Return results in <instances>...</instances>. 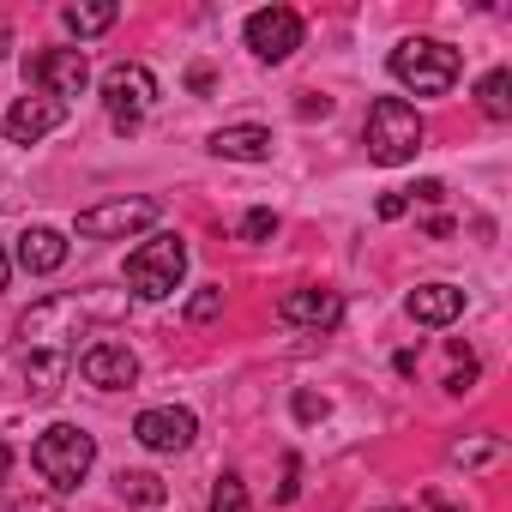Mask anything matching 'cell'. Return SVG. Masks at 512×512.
I'll list each match as a JSON object with an SVG mask.
<instances>
[{
	"instance_id": "cell-1",
	"label": "cell",
	"mask_w": 512,
	"mask_h": 512,
	"mask_svg": "<svg viewBox=\"0 0 512 512\" xmlns=\"http://www.w3.org/2000/svg\"><path fill=\"white\" fill-rule=\"evenodd\" d=\"M362 139H368V157H374V163L398 169V163H410V157L422 151L428 127H422L416 103H404V97H380V103L368 109V121H362Z\"/></svg>"
},
{
	"instance_id": "cell-2",
	"label": "cell",
	"mask_w": 512,
	"mask_h": 512,
	"mask_svg": "<svg viewBox=\"0 0 512 512\" xmlns=\"http://www.w3.org/2000/svg\"><path fill=\"white\" fill-rule=\"evenodd\" d=\"M386 67H392V79H398L404 91H416V97H446V91L458 85V73H464L458 49H446V43H434V37L398 43Z\"/></svg>"
},
{
	"instance_id": "cell-3",
	"label": "cell",
	"mask_w": 512,
	"mask_h": 512,
	"mask_svg": "<svg viewBox=\"0 0 512 512\" xmlns=\"http://www.w3.org/2000/svg\"><path fill=\"white\" fill-rule=\"evenodd\" d=\"M181 272H187V241H181L175 229H163V235H151L145 247L127 253V290H133L139 302H163V296H175Z\"/></svg>"
},
{
	"instance_id": "cell-4",
	"label": "cell",
	"mask_w": 512,
	"mask_h": 512,
	"mask_svg": "<svg viewBox=\"0 0 512 512\" xmlns=\"http://www.w3.org/2000/svg\"><path fill=\"white\" fill-rule=\"evenodd\" d=\"M31 464H37V476H43L49 488H79L85 470L97 464V440H91L85 428H73V422H55V428L37 434Z\"/></svg>"
},
{
	"instance_id": "cell-5",
	"label": "cell",
	"mask_w": 512,
	"mask_h": 512,
	"mask_svg": "<svg viewBox=\"0 0 512 512\" xmlns=\"http://www.w3.org/2000/svg\"><path fill=\"white\" fill-rule=\"evenodd\" d=\"M103 103H109L115 127H121V133H133V127L145 121V109L157 103V79H151V67H139V61L109 67V73H103Z\"/></svg>"
},
{
	"instance_id": "cell-6",
	"label": "cell",
	"mask_w": 512,
	"mask_h": 512,
	"mask_svg": "<svg viewBox=\"0 0 512 512\" xmlns=\"http://www.w3.org/2000/svg\"><path fill=\"white\" fill-rule=\"evenodd\" d=\"M241 37L260 61H290L302 49V13L296 7H260V13H247Z\"/></svg>"
},
{
	"instance_id": "cell-7",
	"label": "cell",
	"mask_w": 512,
	"mask_h": 512,
	"mask_svg": "<svg viewBox=\"0 0 512 512\" xmlns=\"http://www.w3.org/2000/svg\"><path fill=\"white\" fill-rule=\"evenodd\" d=\"M163 217L157 199H109V205H91L79 211V235L85 241H121V235H139Z\"/></svg>"
},
{
	"instance_id": "cell-8",
	"label": "cell",
	"mask_w": 512,
	"mask_h": 512,
	"mask_svg": "<svg viewBox=\"0 0 512 512\" xmlns=\"http://www.w3.org/2000/svg\"><path fill=\"white\" fill-rule=\"evenodd\" d=\"M31 85H43V97H55V103H67V97H79L85 85H91V67H85V55L79 49H43V55H31Z\"/></svg>"
},
{
	"instance_id": "cell-9",
	"label": "cell",
	"mask_w": 512,
	"mask_h": 512,
	"mask_svg": "<svg viewBox=\"0 0 512 512\" xmlns=\"http://www.w3.org/2000/svg\"><path fill=\"white\" fill-rule=\"evenodd\" d=\"M193 434H199L193 410H175V404H151V410H139V422H133V440H139L145 452H187Z\"/></svg>"
},
{
	"instance_id": "cell-10",
	"label": "cell",
	"mask_w": 512,
	"mask_h": 512,
	"mask_svg": "<svg viewBox=\"0 0 512 512\" xmlns=\"http://www.w3.org/2000/svg\"><path fill=\"white\" fill-rule=\"evenodd\" d=\"M278 320H284V326H314V332H332V326L344 320V296H338V290H320V284L290 290V296L278 302Z\"/></svg>"
},
{
	"instance_id": "cell-11",
	"label": "cell",
	"mask_w": 512,
	"mask_h": 512,
	"mask_svg": "<svg viewBox=\"0 0 512 512\" xmlns=\"http://www.w3.org/2000/svg\"><path fill=\"white\" fill-rule=\"evenodd\" d=\"M61 121H67V103H55V97H19L0 127H7L13 145H37V139H49Z\"/></svg>"
},
{
	"instance_id": "cell-12",
	"label": "cell",
	"mask_w": 512,
	"mask_h": 512,
	"mask_svg": "<svg viewBox=\"0 0 512 512\" xmlns=\"http://www.w3.org/2000/svg\"><path fill=\"white\" fill-rule=\"evenodd\" d=\"M73 362H79V374H85L91 386H103V392H121V386L139 380V356H133L127 344H91V350L73 356Z\"/></svg>"
},
{
	"instance_id": "cell-13",
	"label": "cell",
	"mask_w": 512,
	"mask_h": 512,
	"mask_svg": "<svg viewBox=\"0 0 512 512\" xmlns=\"http://www.w3.org/2000/svg\"><path fill=\"white\" fill-rule=\"evenodd\" d=\"M19 266L31 272V278H49V272H61L67 266V235L61 229H25L19 235Z\"/></svg>"
},
{
	"instance_id": "cell-14",
	"label": "cell",
	"mask_w": 512,
	"mask_h": 512,
	"mask_svg": "<svg viewBox=\"0 0 512 512\" xmlns=\"http://www.w3.org/2000/svg\"><path fill=\"white\" fill-rule=\"evenodd\" d=\"M410 320L416 326H452L458 314H464V290H452V284H422V290H410Z\"/></svg>"
},
{
	"instance_id": "cell-15",
	"label": "cell",
	"mask_w": 512,
	"mask_h": 512,
	"mask_svg": "<svg viewBox=\"0 0 512 512\" xmlns=\"http://www.w3.org/2000/svg\"><path fill=\"white\" fill-rule=\"evenodd\" d=\"M211 151H217V157H235V163H266V157H272V133L253 127V121L217 127V133H211Z\"/></svg>"
},
{
	"instance_id": "cell-16",
	"label": "cell",
	"mask_w": 512,
	"mask_h": 512,
	"mask_svg": "<svg viewBox=\"0 0 512 512\" xmlns=\"http://www.w3.org/2000/svg\"><path fill=\"white\" fill-rule=\"evenodd\" d=\"M73 368L67 350H25V380H31V398H49L61 386V374Z\"/></svg>"
},
{
	"instance_id": "cell-17",
	"label": "cell",
	"mask_w": 512,
	"mask_h": 512,
	"mask_svg": "<svg viewBox=\"0 0 512 512\" xmlns=\"http://www.w3.org/2000/svg\"><path fill=\"white\" fill-rule=\"evenodd\" d=\"M476 97H482V115H488V121H512V73H506V67H494V73L476 85Z\"/></svg>"
},
{
	"instance_id": "cell-18",
	"label": "cell",
	"mask_w": 512,
	"mask_h": 512,
	"mask_svg": "<svg viewBox=\"0 0 512 512\" xmlns=\"http://www.w3.org/2000/svg\"><path fill=\"white\" fill-rule=\"evenodd\" d=\"M115 19H121V7H67V13H61V25H67L73 37H103Z\"/></svg>"
},
{
	"instance_id": "cell-19",
	"label": "cell",
	"mask_w": 512,
	"mask_h": 512,
	"mask_svg": "<svg viewBox=\"0 0 512 512\" xmlns=\"http://www.w3.org/2000/svg\"><path fill=\"white\" fill-rule=\"evenodd\" d=\"M121 494H127L133 506H163V482H157L151 470H121Z\"/></svg>"
},
{
	"instance_id": "cell-20",
	"label": "cell",
	"mask_w": 512,
	"mask_h": 512,
	"mask_svg": "<svg viewBox=\"0 0 512 512\" xmlns=\"http://www.w3.org/2000/svg\"><path fill=\"white\" fill-rule=\"evenodd\" d=\"M205 512H247V482L229 470V476H217V488H211V506Z\"/></svg>"
},
{
	"instance_id": "cell-21",
	"label": "cell",
	"mask_w": 512,
	"mask_h": 512,
	"mask_svg": "<svg viewBox=\"0 0 512 512\" xmlns=\"http://www.w3.org/2000/svg\"><path fill=\"white\" fill-rule=\"evenodd\" d=\"M494 458H500V440H458V446H452V464H464V470L494 464Z\"/></svg>"
},
{
	"instance_id": "cell-22",
	"label": "cell",
	"mask_w": 512,
	"mask_h": 512,
	"mask_svg": "<svg viewBox=\"0 0 512 512\" xmlns=\"http://www.w3.org/2000/svg\"><path fill=\"white\" fill-rule=\"evenodd\" d=\"M272 235H278V211L253 205V211L241 217V241H272Z\"/></svg>"
},
{
	"instance_id": "cell-23",
	"label": "cell",
	"mask_w": 512,
	"mask_h": 512,
	"mask_svg": "<svg viewBox=\"0 0 512 512\" xmlns=\"http://www.w3.org/2000/svg\"><path fill=\"white\" fill-rule=\"evenodd\" d=\"M223 314V290H199V296H187V320L193 326H205V320H217Z\"/></svg>"
},
{
	"instance_id": "cell-24",
	"label": "cell",
	"mask_w": 512,
	"mask_h": 512,
	"mask_svg": "<svg viewBox=\"0 0 512 512\" xmlns=\"http://www.w3.org/2000/svg\"><path fill=\"white\" fill-rule=\"evenodd\" d=\"M326 416V398L320 392H296V422H320Z\"/></svg>"
},
{
	"instance_id": "cell-25",
	"label": "cell",
	"mask_w": 512,
	"mask_h": 512,
	"mask_svg": "<svg viewBox=\"0 0 512 512\" xmlns=\"http://www.w3.org/2000/svg\"><path fill=\"white\" fill-rule=\"evenodd\" d=\"M302 494V458H284V488H278V500H296Z\"/></svg>"
},
{
	"instance_id": "cell-26",
	"label": "cell",
	"mask_w": 512,
	"mask_h": 512,
	"mask_svg": "<svg viewBox=\"0 0 512 512\" xmlns=\"http://www.w3.org/2000/svg\"><path fill=\"white\" fill-rule=\"evenodd\" d=\"M404 211H410V193H386V199H380V217H386V223L404 217Z\"/></svg>"
},
{
	"instance_id": "cell-27",
	"label": "cell",
	"mask_w": 512,
	"mask_h": 512,
	"mask_svg": "<svg viewBox=\"0 0 512 512\" xmlns=\"http://www.w3.org/2000/svg\"><path fill=\"white\" fill-rule=\"evenodd\" d=\"M410 193H416V199H422V205H440V199H446V187H440V181H416V187H410Z\"/></svg>"
},
{
	"instance_id": "cell-28",
	"label": "cell",
	"mask_w": 512,
	"mask_h": 512,
	"mask_svg": "<svg viewBox=\"0 0 512 512\" xmlns=\"http://www.w3.org/2000/svg\"><path fill=\"white\" fill-rule=\"evenodd\" d=\"M470 380H476V362H464V368L446 380V392H470Z\"/></svg>"
},
{
	"instance_id": "cell-29",
	"label": "cell",
	"mask_w": 512,
	"mask_h": 512,
	"mask_svg": "<svg viewBox=\"0 0 512 512\" xmlns=\"http://www.w3.org/2000/svg\"><path fill=\"white\" fill-rule=\"evenodd\" d=\"M302 115H332V97H302Z\"/></svg>"
},
{
	"instance_id": "cell-30",
	"label": "cell",
	"mask_w": 512,
	"mask_h": 512,
	"mask_svg": "<svg viewBox=\"0 0 512 512\" xmlns=\"http://www.w3.org/2000/svg\"><path fill=\"white\" fill-rule=\"evenodd\" d=\"M428 512H458V506H452L446 494H428Z\"/></svg>"
},
{
	"instance_id": "cell-31",
	"label": "cell",
	"mask_w": 512,
	"mask_h": 512,
	"mask_svg": "<svg viewBox=\"0 0 512 512\" xmlns=\"http://www.w3.org/2000/svg\"><path fill=\"white\" fill-rule=\"evenodd\" d=\"M7 278H13V260H7V247H0V290H7Z\"/></svg>"
},
{
	"instance_id": "cell-32",
	"label": "cell",
	"mask_w": 512,
	"mask_h": 512,
	"mask_svg": "<svg viewBox=\"0 0 512 512\" xmlns=\"http://www.w3.org/2000/svg\"><path fill=\"white\" fill-rule=\"evenodd\" d=\"M7 43H13V37H7V31H0V61H7Z\"/></svg>"
},
{
	"instance_id": "cell-33",
	"label": "cell",
	"mask_w": 512,
	"mask_h": 512,
	"mask_svg": "<svg viewBox=\"0 0 512 512\" xmlns=\"http://www.w3.org/2000/svg\"><path fill=\"white\" fill-rule=\"evenodd\" d=\"M380 512H404V506H380Z\"/></svg>"
}]
</instances>
